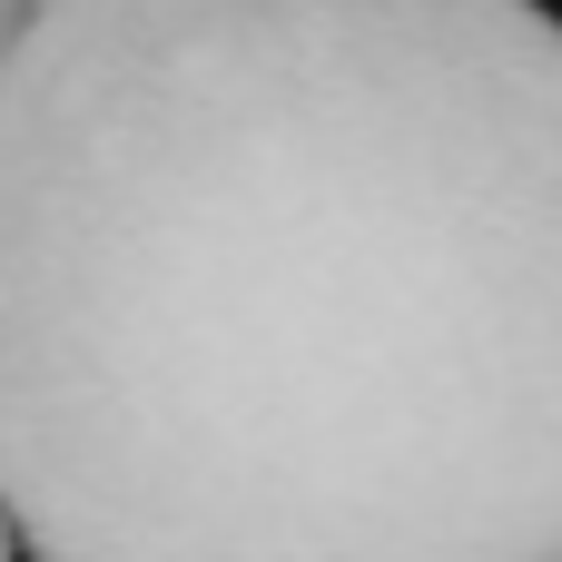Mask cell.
<instances>
[{"mask_svg":"<svg viewBox=\"0 0 562 562\" xmlns=\"http://www.w3.org/2000/svg\"><path fill=\"white\" fill-rule=\"evenodd\" d=\"M0 494L30 562H562V20L10 30Z\"/></svg>","mask_w":562,"mask_h":562,"instance_id":"1","label":"cell"}]
</instances>
